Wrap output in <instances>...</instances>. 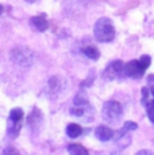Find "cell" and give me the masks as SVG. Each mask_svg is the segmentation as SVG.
I'll list each match as a JSON object with an SVG mask.
<instances>
[{"instance_id": "4fadbf2b", "label": "cell", "mask_w": 154, "mask_h": 155, "mask_svg": "<svg viewBox=\"0 0 154 155\" xmlns=\"http://www.w3.org/2000/svg\"><path fill=\"white\" fill-rule=\"evenodd\" d=\"M82 54L87 55L89 59H93V61H97L100 58V51L97 47L95 46H87L82 49Z\"/></svg>"}, {"instance_id": "9c48e42d", "label": "cell", "mask_w": 154, "mask_h": 155, "mask_svg": "<svg viewBox=\"0 0 154 155\" xmlns=\"http://www.w3.org/2000/svg\"><path fill=\"white\" fill-rule=\"evenodd\" d=\"M95 136L99 139L100 142H108L115 136V132L107 126H97L95 130Z\"/></svg>"}, {"instance_id": "6da1fadb", "label": "cell", "mask_w": 154, "mask_h": 155, "mask_svg": "<svg viewBox=\"0 0 154 155\" xmlns=\"http://www.w3.org/2000/svg\"><path fill=\"white\" fill-rule=\"evenodd\" d=\"M70 113L79 119H84L85 121H91L95 115V109L91 105L89 100L82 93H79L73 100V105L70 108Z\"/></svg>"}, {"instance_id": "2e32d148", "label": "cell", "mask_w": 154, "mask_h": 155, "mask_svg": "<svg viewBox=\"0 0 154 155\" xmlns=\"http://www.w3.org/2000/svg\"><path fill=\"white\" fill-rule=\"evenodd\" d=\"M137 128H138L137 123H134V121H126V123L123 124V128L120 132L124 134V132H129V131H134V130H137Z\"/></svg>"}, {"instance_id": "52a82bcc", "label": "cell", "mask_w": 154, "mask_h": 155, "mask_svg": "<svg viewBox=\"0 0 154 155\" xmlns=\"http://www.w3.org/2000/svg\"><path fill=\"white\" fill-rule=\"evenodd\" d=\"M145 68L141 65L139 59H132L124 65V76L131 77V78H141L145 73Z\"/></svg>"}, {"instance_id": "5bb4252c", "label": "cell", "mask_w": 154, "mask_h": 155, "mask_svg": "<svg viewBox=\"0 0 154 155\" xmlns=\"http://www.w3.org/2000/svg\"><path fill=\"white\" fill-rule=\"evenodd\" d=\"M68 151H69L70 155H89L88 150L85 147H82L81 144H69Z\"/></svg>"}, {"instance_id": "ffe728a7", "label": "cell", "mask_w": 154, "mask_h": 155, "mask_svg": "<svg viewBox=\"0 0 154 155\" xmlns=\"http://www.w3.org/2000/svg\"><path fill=\"white\" fill-rule=\"evenodd\" d=\"M135 155H154V151H150V150H141L138 151Z\"/></svg>"}, {"instance_id": "277c9868", "label": "cell", "mask_w": 154, "mask_h": 155, "mask_svg": "<svg viewBox=\"0 0 154 155\" xmlns=\"http://www.w3.org/2000/svg\"><path fill=\"white\" fill-rule=\"evenodd\" d=\"M102 116L107 123H118L123 116V108L118 101H107L103 105Z\"/></svg>"}, {"instance_id": "30bf717a", "label": "cell", "mask_w": 154, "mask_h": 155, "mask_svg": "<svg viewBox=\"0 0 154 155\" xmlns=\"http://www.w3.org/2000/svg\"><path fill=\"white\" fill-rule=\"evenodd\" d=\"M27 123H28V127H31L32 131H38V128L42 124V112L39 109L34 108L32 113H30V116H28Z\"/></svg>"}, {"instance_id": "ac0fdd59", "label": "cell", "mask_w": 154, "mask_h": 155, "mask_svg": "<svg viewBox=\"0 0 154 155\" xmlns=\"http://www.w3.org/2000/svg\"><path fill=\"white\" fill-rule=\"evenodd\" d=\"M0 155H20V154H19V151H18L15 147H11L10 146V147H5Z\"/></svg>"}, {"instance_id": "44dd1931", "label": "cell", "mask_w": 154, "mask_h": 155, "mask_svg": "<svg viewBox=\"0 0 154 155\" xmlns=\"http://www.w3.org/2000/svg\"><path fill=\"white\" fill-rule=\"evenodd\" d=\"M2 12H3V5L0 4V15H2Z\"/></svg>"}, {"instance_id": "8fae6325", "label": "cell", "mask_w": 154, "mask_h": 155, "mask_svg": "<svg viewBox=\"0 0 154 155\" xmlns=\"http://www.w3.org/2000/svg\"><path fill=\"white\" fill-rule=\"evenodd\" d=\"M30 22H31V25L38 30V31H46V30L49 28V23H47L46 18L43 16V15H39V16H32L30 19Z\"/></svg>"}, {"instance_id": "e0dca14e", "label": "cell", "mask_w": 154, "mask_h": 155, "mask_svg": "<svg viewBox=\"0 0 154 155\" xmlns=\"http://www.w3.org/2000/svg\"><path fill=\"white\" fill-rule=\"evenodd\" d=\"M139 62H141V65L145 69H147V68L150 66V64H152V58H150L149 55H142L141 58H139Z\"/></svg>"}, {"instance_id": "3957f363", "label": "cell", "mask_w": 154, "mask_h": 155, "mask_svg": "<svg viewBox=\"0 0 154 155\" xmlns=\"http://www.w3.org/2000/svg\"><path fill=\"white\" fill-rule=\"evenodd\" d=\"M10 58L14 64L23 68H27L31 66L32 62H34V53L26 46H18L11 50Z\"/></svg>"}, {"instance_id": "7402d4cb", "label": "cell", "mask_w": 154, "mask_h": 155, "mask_svg": "<svg viewBox=\"0 0 154 155\" xmlns=\"http://www.w3.org/2000/svg\"><path fill=\"white\" fill-rule=\"evenodd\" d=\"M26 2H27V3H34L35 0H26Z\"/></svg>"}, {"instance_id": "ba28073f", "label": "cell", "mask_w": 154, "mask_h": 155, "mask_svg": "<svg viewBox=\"0 0 154 155\" xmlns=\"http://www.w3.org/2000/svg\"><path fill=\"white\" fill-rule=\"evenodd\" d=\"M64 91H65V81H64V78L55 76V77H52V78L49 80L47 92H49V94L52 97L58 96V94H61Z\"/></svg>"}, {"instance_id": "9a60e30c", "label": "cell", "mask_w": 154, "mask_h": 155, "mask_svg": "<svg viewBox=\"0 0 154 155\" xmlns=\"http://www.w3.org/2000/svg\"><path fill=\"white\" fill-rule=\"evenodd\" d=\"M146 111H147V117H149L150 121L154 124V99H152L149 103H147Z\"/></svg>"}, {"instance_id": "d6986e66", "label": "cell", "mask_w": 154, "mask_h": 155, "mask_svg": "<svg viewBox=\"0 0 154 155\" xmlns=\"http://www.w3.org/2000/svg\"><path fill=\"white\" fill-rule=\"evenodd\" d=\"M147 88L150 89V93H152V96L154 97V74H150L149 77H147Z\"/></svg>"}, {"instance_id": "7a4b0ae2", "label": "cell", "mask_w": 154, "mask_h": 155, "mask_svg": "<svg viewBox=\"0 0 154 155\" xmlns=\"http://www.w3.org/2000/svg\"><path fill=\"white\" fill-rule=\"evenodd\" d=\"M93 34L99 42H111L115 38L114 23L108 18H100L93 27Z\"/></svg>"}, {"instance_id": "603a6c76", "label": "cell", "mask_w": 154, "mask_h": 155, "mask_svg": "<svg viewBox=\"0 0 154 155\" xmlns=\"http://www.w3.org/2000/svg\"><path fill=\"white\" fill-rule=\"evenodd\" d=\"M112 155H119V154H112Z\"/></svg>"}, {"instance_id": "8992f818", "label": "cell", "mask_w": 154, "mask_h": 155, "mask_svg": "<svg viewBox=\"0 0 154 155\" xmlns=\"http://www.w3.org/2000/svg\"><path fill=\"white\" fill-rule=\"evenodd\" d=\"M122 76H124V64L120 59L109 62L108 66L103 71V78L107 81H112V80L119 78Z\"/></svg>"}, {"instance_id": "7c38bea8", "label": "cell", "mask_w": 154, "mask_h": 155, "mask_svg": "<svg viewBox=\"0 0 154 155\" xmlns=\"http://www.w3.org/2000/svg\"><path fill=\"white\" fill-rule=\"evenodd\" d=\"M81 134H82V127L80 126V124H76V123L68 124V127H66V135L69 136V138H79Z\"/></svg>"}, {"instance_id": "5b68a950", "label": "cell", "mask_w": 154, "mask_h": 155, "mask_svg": "<svg viewBox=\"0 0 154 155\" xmlns=\"http://www.w3.org/2000/svg\"><path fill=\"white\" fill-rule=\"evenodd\" d=\"M22 119H23V109L22 108H14L10 111L7 123V134L10 138H16L19 135V131L22 128Z\"/></svg>"}]
</instances>
